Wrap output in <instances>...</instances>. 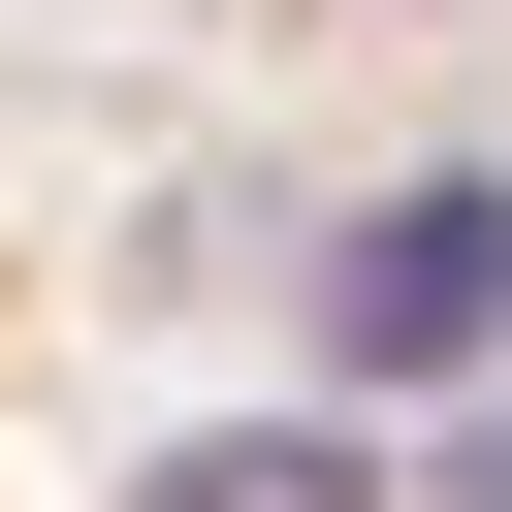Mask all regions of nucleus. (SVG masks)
I'll return each mask as SVG.
<instances>
[{
  "instance_id": "f257e3e1",
  "label": "nucleus",
  "mask_w": 512,
  "mask_h": 512,
  "mask_svg": "<svg viewBox=\"0 0 512 512\" xmlns=\"http://www.w3.org/2000/svg\"><path fill=\"white\" fill-rule=\"evenodd\" d=\"M320 352H352V384H448V352H512V192H384V224L320 256Z\"/></svg>"
},
{
  "instance_id": "f03ea898",
  "label": "nucleus",
  "mask_w": 512,
  "mask_h": 512,
  "mask_svg": "<svg viewBox=\"0 0 512 512\" xmlns=\"http://www.w3.org/2000/svg\"><path fill=\"white\" fill-rule=\"evenodd\" d=\"M160 512H352V448H192Z\"/></svg>"
}]
</instances>
